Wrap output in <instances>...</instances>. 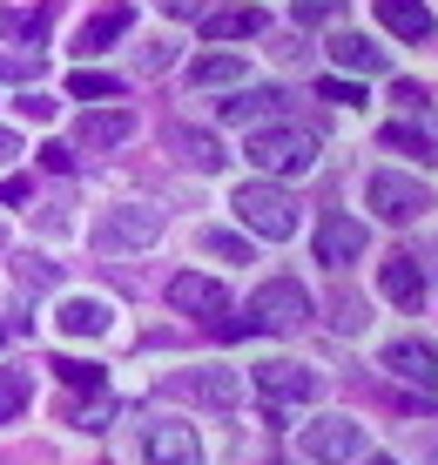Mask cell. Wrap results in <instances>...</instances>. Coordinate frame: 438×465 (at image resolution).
<instances>
[{"label": "cell", "mask_w": 438, "mask_h": 465, "mask_svg": "<svg viewBox=\"0 0 438 465\" xmlns=\"http://www.w3.org/2000/svg\"><path fill=\"white\" fill-rule=\"evenodd\" d=\"M250 169L256 175H311L317 169V135L304 122H284V115H270V122H256L250 128Z\"/></svg>", "instance_id": "6da1fadb"}, {"label": "cell", "mask_w": 438, "mask_h": 465, "mask_svg": "<svg viewBox=\"0 0 438 465\" xmlns=\"http://www.w3.org/2000/svg\"><path fill=\"white\" fill-rule=\"evenodd\" d=\"M230 210H236L243 230L264 236V243H290V236H297V203H290L277 183H243L230 196Z\"/></svg>", "instance_id": "7a4b0ae2"}, {"label": "cell", "mask_w": 438, "mask_h": 465, "mask_svg": "<svg viewBox=\"0 0 438 465\" xmlns=\"http://www.w3.org/2000/svg\"><path fill=\"white\" fill-rule=\"evenodd\" d=\"M311 317H317V297L297 277H270V283L250 291V324L256 331H304Z\"/></svg>", "instance_id": "3957f363"}, {"label": "cell", "mask_w": 438, "mask_h": 465, "mask_svg": "<svg viewBox=\"0 0 438 465\" xmlns=\"http://www.w3.org/2000/svg\"><path fill=\"white\" fill-rule=\"evenodd\" d=\"M364 210H378L384 223H418L432 210V189L418 183V175H404V169H378L364 183Z\"/></svg>", "instance_id": "277c9868"}, {"label": "cell", "mask_w": 438, "mask_h": 465, "mask_svg": "<svg viewBox=\"0 0 438 465\" xmlns=\"http://www.w3.org/2000/svg\"><path fill=\"white\" fill-rule=\"evenodd\" d=\"M297 452L311 465H351L364 452V425L358 419H337V411H331V419H311L297 431Z\"/></svg>", "instance_id": "5b68a950"}, {"label": "cell", "mask_w": 438, "mask_h": 465, "mask_svg": "<svg viewBox=\"0 0 438 465\" xmlns=\"http://www.w3.org/2000/svg\"><path fill=\"white\" fill-rule=\"evenodd\" d=\"M317 391H324L317 371H304V364H290V358H277V364H256V398L270 405V419H284L290 405H311Z\"/></svg>", "instance_id": "8992f818"}, {"label": "cell", "mask_w": 438, "mask_h": 465, "mask_svg": "<svg viewBox=\"0 0 438 465\" xmlns=\"http://www.w3.org/2000/svg\"><path fill=\"white\" fill-rule=\"evenodd\" d=\"M364 243H371V230H364L358 216H344V210H331V216L317 223V263L324 270H351L364 256Z\"/></svg>", "instance_id": "52a82bcc"}, {"label": "cell", "mask_w": 438, "mask_h": 465, "mask_svg": "<svg viewBox=\"0 0 438 465\" xmlns=\"http://www.w3.org/2000/svg\"><path fill=\"white\" fill-rule=\"evenodd\" d=\"M169 303L183 317H203V324H216V317H230V291H223L216 277H196V270H183V277H169Z\"/></svg>", "instance_id": "ba28073f"}, {"label": "cell", "mask_w": 438, "mask_h": 465, "mask_svg": "<svg viewBox=\"0 0 438 465\" xmlns=\"http://www.w3.org/2000/svg\"><path fill=\"white\" fill-rule=\"evenodd\" d=\"M142 459H149V465H203L196 425H183V419L149 425V431H142Z\"/></svg>", "instance_id": "9c48e42d"}, {"label": "cell", "mask_w": 438, "mask_h": 465, "mask_svg": "<svg viewBox=\"0 0 438 465\" xmlns=\"http://www.w3.org/2000/svg\"><path fill=\"white\" fill-rule=\"evenodd\" d=\"M384 371L404 378L412 391H438V351L425 338H398V344H384Z\"/></svg>", "instance_id": "30bf717a"}, {"label": "cell", "mask_w": 438, "mask_h": 465, "mask_svg": "<svg viewBox=\"0 0 438 465\" xmlns=\"http://www.w3.org/2000/svg\"><path fill=\"white\" fill-rule=\"evenodd\" d=\"M155 236H162V216L155 210H108L102 223H95V243H102V250H122V243H155Z\"/></svg>", "instance_id": "8fae6325"}, {"label": "cell", "mask_w": 438, "mask_h": 465, "mask_svg": "<svg viewBox=\"0 0 438 465\" xmlns=\"http://www.w3.org/2000/svg\"><path fill=\"white\" fill-rule=\"evenodd\" d=\"M378 291L392 297L398 311H418V303H425V270H418L412 250H398V256H384V263H378Z\"/></svg>", "instance_id": "7c38bea8"}, {"label": "cell", "mask_w": 438, "mask_h": 465, "mask_svg": "<svg viewBox=\"0 0 438 465\" xmlns=\"http://www.w3.org/2000/svg\"><path fill=\"white\" fill-rule=\"evenodd\" d=\"M128 135H135V115H128V108H95V115H81V128H75V142H81L88 155L122 149Z\"/></svg>", "instance_id": "4fadbf2b"}, {"label": "cell", "mask_w": 438, "mask_h": 465, "mask_svg": "<svg viewBox=\"0 0 438 465\" xmlns=\"http://www.w3.org/2000/svg\"><path fill=\"white\" fill-rule=\"evenodd\" d=\"M196 21H203V41H256V35H270L264 7H216V14H196Z\"/></svg>", "instance_id": "5bb4252c"}, {"label": "cell", "mask_w": 438, "mask_h": 465, "mask_svg": "<svg viewBox=\"0 0 438 465\" xmlns=\"http://www.w3.org/2000/svg\"><path fill=\"white\" fill-rule=\"evenodd\" d=\"M55 324L68 331V338H102V331L115 324V311H108V297H61Z\"/></svg>", "instance_id": "9a60e30c"}, {"label": "cell", "mask_w": 438, "mask_h": 465, "mask_svg": "<svg viewBox=\"0 0 438 465\" xmlns=\"http://www.w3.org/2000/svg\"><path fill=\"white\" fill-rule=\"evenodd\" d=\"M371 7H378V21L392 27L398 41H432L438 35V21H432L425 0H371Z\"/></svg>", "instance_id": "2e32d148"}, {"label": "cell", "mask_w": 438, "mask_h": 465, "mask_svg": "<svg viewBox=\"0 0 438 465\" xmlns=\"http://www.w3.org/2000/svg\"><path fill=\"white\" fill-rule=\"evenodd\" d=\"M169 149H175V155H183V163H189V169H203V175H216L223 163H230V155H223V142H216V135H209V128H183V122H175V128H169Z\"/></svg>", "instance_id": "e0dca14e"}, {"label": "cell", "mask_w": 438, "mask_h": 465, "mask_svg": "<svg viewBox=\"0 0 438 465\" xmlns=\"http://www.w3.org/2000/svg\"><path fill=\"white\" fill-rule=\"evenodd\" d=\"M331 61H337L344 74H358V82H364V74H384V68H392V61H384V47L364 41V35H337V41H331Z\"/></svg>", "instance_id": "ac0fdd59"}, {"label": "cell", "mask_w": 438, "mask_h": 465, "mask_svg": "<svg viewBox=\"0 0 438 465\" xmlns=\"http://www.w3.org/2000/svg\"><path fill=\"white\" fill-rule=\"evenodd\" d=\"M128 27H135V7L122 0V7H108V14H95V21H81L75 47H81V54H102V47H108V41H122Z\"/></svg>", "instance_id": "d6986e66"}, {"label": "cell", "mask_w": 438, "mask_h": 465, "mask_svg": "<svg viewBox=\"0 0 438 465\" xmlns=\"http://www.w3.org/2000/svg\"><path fill=\"white\" fill-rule=\"evenodd\" d=\"M183 391L196 398V405H209V411H236L243 384H236V371H196V378H183Z\"/></svg>", "instance_id": "ffe728a7"}, {"label": "cell", "mask_w": 438, "mask_h": 465, "mask_svg": "<svg viewBox=\"0 0 438 465\" xmlns=\"http://www.w3.org/2000/svg\"><path fill=\"white\" fill-rule=\"evenodd\" d=\"M243 74H250L243 54H196L189 61V88H236Z\"/></svg>", "instance_id": "44dd1931"}, {"label": "cell", "mask_w": 438, "mask_h": 465, "mask_svg": "<svg viewBox=\"0 0 438 465\" xmlns=\"http://www.w3.org/2000/svg\"><path fill=\"white\" fill-rule=\"evenodd\" d=\"M68 94H75V102H122L128 82H122V74H102V68H75L68 74Z\"/></svg>", "instance_id": "7402d4cb"}, {"label": "cell", "mask_w": 438, "mask_h": 465, "mask_svg": "<svg viewBox=\"0 0 438 465\" xmlns=\"http://www.w3.org/2000/svg\"><path fill=\"white\" fill-rule=\"evenodd\" d=\"M223 115H230V122H264V115H284V88L236 94V102H223Z\"/></svg>", "instance_id": "603a6c76"}, {"label": "cell", "mask_w": 438, "mask_h": 465, "mask_svg": "<svg viewBox=\"0 0 438 465\" xmlns=\"http://www.w3.org/2000/svg\"><path fill=\"white\" fill-rule=\"evenodd\" d=\"M384 142H392V149H412L418 163H438V135L425 122H392V128H384Z\"/></svg>", "instance_id": "cb8c5ba5"}, {"label": "cell", "mask_w": 438, "mask_h": 465, "mask_svg": "<svg viewBox=\"0 0 438 465\" xmlns=\"http://www.w3.org/2000/svg\"><path fill=\"white\" fill-rule=\"evenodd\" d=\"M27 398H35V378H27V371H0V425L21 419Z\"/></svg>", "instance_id": "d4e9b609"}, {"label": "cell", "mask_w": 438, "mask_h": 465, "mask_svg": "<svg viewBox=\"0 0 438 465\" xmlns=\"http://www.w3.org/2000/svg\"><path fill=\"white\" fill-rule=\"evenodd\" d=\"M196 250L223 256V263H250V236H230V230H203V236H196Z\"/></svg>", "instance_id": "484cf974"}, {"label": "cell", "mask_w": 438, "mask_h": 465, "mask_svg": "<svg viewBox=\"0 0 438 465\" xmlns=\"http://www.w3.org/2000/svg\"><path fill=\"white\" fill-rule=\"evenodd\" d=\"M0 35H7V41H35V47H41L47 14H0Z\"/></svg>", "instance_id": "4316f807"}, {"label": "cell", "mask_w": 438, "mask_h": 465, "mask_svg": "<svg viewBox=\"0 0 438 465\" xmlns=\"http://www.w3.org/2000/svg\"><path fill=\"white\" fill-rule=\"evenodd\" d=\"M61 384H75V391H102V364H81V358H55Z\"/></svg>", "instance_id": "83f0119b"}, {"label": "cell", "mask_w": 438, "mask_h": 465, "mask_svg": "<svg viewBox=\"0 0 438 465\" xmlns=\"http://www.w3.org/2000/svg\"><path fill=\"white\" fill-rule=\"evenodd\" d=\"M317 94H324V102H337V108H351V102H364V82H344V74H317Z\"/></svg>", "instance_id": "f1b7e54d"}, {"label": "cell", "mask_w": 438, "mask_h": 465, "mask_svg": "<svg viewBox=\"0 0 438 465\" xmlns=\"http://www.w3.org/2000/svg\"><path fill=\"white\" fill-rule=\"evenodd\" d=\"M351 0H297V27H324V21H337Z\"/></svg>", "instance_id": "f546056e"}, {"label": "cell", "mask_w": 438, "mask_h": 465, "mask_svg": "<svg viewBox=\"0 0 438 465\" xmlns=\"http://www.w3.org/2000/svg\"><path fill=\"white\" fill-rule=\"evenodd\" d=\"M14 108H21L27 122H55V94H41V88H21V102H14Z\"/></svg>", "instance_id": "4dcf8cb0"}, {"label": "cell", "mask_w": 438, "mask_h": 465, "mask_svg": "<svg viewBox=\"0 0 438 465\" xmlns=\"http://www.w3.org/2000/svg\"><path fill=\"white\" fill-rule=\"evenodd\" d=\"M41 163L55 169V175H68V169H75V149H68V142H47V149H41Z\"/></svg>", "instance_id": "1f68e13d"}, {"label": "cell", "mask_w": 438, "mask_h": 465, "mask_svg": "<svg viewBox=\"0 0 438 465\" xmlns=\"http://www.w3.org/2000/svg\"><path fill=\"white\" fill-rule=\"evenodd\" d=\"M392 102H398V108H412V115H418V108H425V88H418V82H392Z\"/></svg>", "instance_id": "d6a6232c"}, {"label": "cell", "mask_w": 438, "mask_h": 465, "mask_svg": "<svg viewBox=\"0 0 438 465\" xmlns=\"http://www.w3.org/2000/svg\"><path fill=\"white\" fill-rule=\"evenodd\" d=\"M35 196V183H21V175H7V183H0V203H27Z\"/></svg>", "instance_id": "836d02e7"}, {"label": "cell", "mask_w": 438, "mask_h": 465, "mask_svg": "<svg viewBox=\"0 0 438 465\" xmlns=\"http://www.w3.org/2000/svg\"><path fill=\"white\" fill-rule=\"evenodd\" d=\"M41 61V54H35ZM35 61H14V54H0V74H14V82H27V74H35Z\"/></svg>", "instance_id": "e575fe53"}, {"label": "cell", "mask_w": 438, "mask_h": 465, "mask_svg": "<svg viewBox=\"0 0 438 465\" xmlns=\"http://www.w3.org/2000/svg\"><path fill=\"white\" fill-rule=\"evenodd\" d=\"M155 7H162V14H183V21H189V14H209L203 0H155Z\"/></svg>", "instance_id": "d590c367"}, {"label": "cell", "mask_w": 438, "mask_h": 465, "mask_svg": "<svg viewBox=\"0 0 438 465\" xmlns=\"http://www.w3.org/2000/svg\"><path fill=\"white\" fill-rule=\"evenodd\" d=\"M142 68H149V74H155V68H169V41H149V54H142Z\"/></svg>", "instance_id": "8d00e7d4"}, {"label": "cell", "mask_w": 438, "mask_h": 465, "mask_svg": "<svg viewBox=\"0 0 438 465\" xmlns=\"http://www.w3.org/2000/svg\"><path fill=\"white\" fill-rule=\"evenodd\" d=\"M7 155H21V135H14V128H0V163H7Z\"/></svg>", "instance_id": "74e56055"}, {"label": "cell", "mask_w": 438, "mask_h": 465, "mask_svg": "<svg viewBox=\"0 0 438 465\" xmlns=\"http://www.w3.org/2000/svg\"><path fill=\"white\" fill-rule=\"evenodd\" d=\"M432 459H438V445H432Z\"/></svg>", "instance_id": "f35d334b"}, {"label": "cell", "mask_w": 438, "mask_h": 465, "mask_svg": "<svg viewBox=\"0 0 438 465\" xmlns=\"http://www.w3.org/2000/svg\"><path fill=\"white\" fill-rule=\"evenodd\" d=\"M432 256H438V250H432Z\"/></svg>", "instance_id": "ab89813d"}]
</instances>
